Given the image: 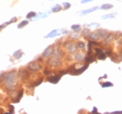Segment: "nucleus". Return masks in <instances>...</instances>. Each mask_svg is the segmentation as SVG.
Returning <instances> with one entry per match:
<instances>
[{
  "instance_id": "f257e3e1",
  "label": "nucleus",
  "mask_w": 122,
  "mask_h": 114,
  "mask_svg": "<svg viewBox=\"0 0 122 114\" xmlns=\"http://www.w3.org/2000/svg\"><path fill=\"white\" fill-rule=\"evenodd\" d=\"M18 80L16 70H11L8 72H5V75L3 76V83L5 84V87L8 91L16 90L18 86Z\"/></svg>"
},
{
  "instance_id": "f03ea898",
  "label": "nucleus",
  "mask_w": 122,
  "mask_h": 114,
  "mask_svg": "<svg viewBox=\"0 0 122 114\" xmlns=\"http://www.w3.org/2000/svg\"><path fill=\"white\" fill-rule=\"evenodd\" d=\"M18 79L20 81H27L30 77V72L27 68H21L17 72Z\"/></svg>"
},
{
  "instance_id": "7ed1b4c3",
  "label": "nucleus",
  "mask_w": 122,
  "mask_h": 114,
  "mask_svg": "<svg viewBox=\"0 0 122 114\" xmlns=\"http://www.w3.org/2000/svg\"><path fill=\"white\" fill-rule=\"evenodd\" d=\"M26 68L28 69L30 71L37 72V71H39L41 69L43 68V65H42V64H40V62L38 60H33L26 65Z\"/></svg>"
},
{
  "instance_id": "20e7f679",
  "label": "nucleus",
  "mask_w": 122,
  "mask_h": 114,
  "mask_svg": "<svg viewBox=\"0 0 122 114\" xmlns=\"http://www.w3.org/2000/svg\"><path fill=\"white\" fill-rule=\"evenodd\" d=\"M64 48L66 50L69 54H73L75 53L78 50V46H77V44H75L74 42H71V41H67L65 43L64 45Z\"/></svg>"
},
{
  "instance_id": "39448f33",
  "label": "nucleus",
  "mask_w": 122,
  "mask_h": 114,
  "mask_svg": "<svg viewBox=\"0 0 122 114\" xmlns=\"http://www.w3.org/2000/svg\"><path fill=\"white\" fill-rule=\"evenodd\" d=\"M47 64L51 67H60L62 65V60L61 58H56V57L51 56V58H49L48 61H47Z\"/></svg>"
},
{
  "instance_id": "423d86ee",
  "label": "nucleus",
  "mask_w": 122,
  "mask_h": 114,
  "mask_svg": "<svg viewBox=\"0 0 122 114\" xmlns=\"http://www.w3.org/2000/svg\"><path fill=\"white\" fill-rule=\"evenodd\" d=\"M53 49H54V46L53 45H50L48 46L47 48L43 51V54H42V58H51L52 56V54H53Z\"/></svg>"
},
{
  "instance_id": "0eeeda50",
  "label": "nucleus",
  "mask_w": 122,
  "mask_h": 114,
  "mask_svg": "<svg viewBox=\"0 0 122 114\" xmlns=\"http://www.w3.org/2000/svg\"><path fill=\"white\" fill-rule=\"evenodd\" d=\"M94 51H95V55L97 56V58L99 59V60H104L105 58H107V55L105 54V52L101 49L95 48L94 49Z\"/></svg>"
},
{
  "instance_id": "6e6552de",
  "label": "nucleus",
  "mask_w": 122,
  "mask_h": 114,
  "mask_svg": "<svg viewBox=\"0 0 122 114\" xmlns=\"http://www.w3.org/2000/svg\"><path fill=\"white\" fill-rule=\"evenodd\" d=\"M86 58V53L83 51H76L75 55H74V59L78 62H83Z\"/></svg>"
},
{
  "instance_id": "1a4fd4ad",
  "label": "nucleus",
  "mask_w": 122,
  "mask_h": 114,
  "mask_svg": "<svg viewBox=\"0 0 122 114\" xmlns=\"http://www.w3.org/2000/svg\"><path fill=\"white\" fill-rule=\"evenodd\" d=\"M96 33H97V35H98V37H99V40H100V39H104V38L108 35L109 31L107 30H106V29H98V30H96Z\"/></svg>"
},
{
  "instance_id": "9d476101",
  "label": "nucleus",
  "mask_w": 122,
  "mask_h": 114,
  "mask_svg": "<svg viewBox=\"0 0 122 114\" xmlns=\"http://www.w3.org/2000/svg\"><path fill=\"white\" fill-rule=\"evenodd\" d=\"M61 79V75H51V76L47 77V81L51 83V84H58Z\"/></svg>"
},
{
  "instance_id": "9b49d317",
  "label": "nucleus",
  "mask_w": 122,
  "mask_h": 114,
  "mask_svg": "<svg viewBox=\"0 0 122 114\" xmlns=\"http://www.w3.org/2000/svg\"><path fill=\"white\" fill-rule=\"evenodd\" d=\"M113 39H114L113 33H108V35L103 39V44H104L105 45H111L113 42Z\"/></svg>"
},
{
  "instance_id": "f8f14e48",
  "label": "nucleus",
  "mask_w": 122,
  "mask_h": 114,
  "mask_svg": "<svg viewBox=\"0 0 122 114\" xmlns=\"http://www.w3.org/2000/svg\"><path fill=\"white\" fill-rule=\"evenodd\" d=\"M87 68H88V64L81 66V67H79V68H76V67H75V70L73 71V72H72L71 75H80V74L83 73Z\"/></svg>"
},
{
  "instance_id": "ddd939ff",
  "label": "nucleus",
  "mask_w": 122,
  "mask_h": 114,
  "mask_svg": "<svg viewBox=\"0 0 122 114\" xmlns=\"http://www.w3.org/2000/svg\"><path fill=\"white\" fill-rule=\"evenodd\" d=\"M64 53H63V51L61 50V48L59 46H56V47H54L53 49V54H52V56L53 57H56V58H61L63 57Z\"/></svg>"
},
{
  "instance_id": "4468645a",
  "label": "nucleus",
  "mask_w": 122,
  "mask_h": 114,
  "mask_svg": "<svg viewBox=\"0 0 122 114\" xmlns=\"http://www.w3.org/2000/svg\"><path fill=\"white\" fill-rule=\"evenodd\" d=\"M24 56V51L21 50V49H19V50H17L16 51H14L12 54V57L13 58H15V59H20L22 57Z\"/></svg>"
},
{
  "instance_id": "2eb2a0df",
  "label": "nucleus",
  "mask_w": 122,
  "mask_h": 114,
  "mask_svg": "<svg viewBox=\"0 0 122 114\" xmlns=\"http://www.w3.org/2000/svg\"><path fill=\"white\" fill-rule=\"evenodd\" d=\"M97 9H99V7H97V6H94L92 8H90V9H87V10H82L81 12L79 13V16H85V15H87V14H89V13L92 12L94 10H96Z\"/></svg>"
},
{
  "instance_id": "dca6fc26",
  "label": "nucleus",
  "mask_w": 122,
  "mask_h": 114,
  "mask_svg": "<svg viewBox=\"0 0 122 114\" xmlns=\"http://www.w3.org/2000/svg\"><path fill=\"white\" fill-rule=\"evenodd\" d=\"M61 30H51V32L50 33H48L47 35L46 36V38H54V37H56L57 35H59V34H60V31Z\"/></svg>"
},
{
  "instance_id": "f3484780",
  "label": "nucleus",
  "mask_w": 122,
  "mask_h": 114,
  "mask_svg": "<svg viewBox=\"0 0 122 114\" xmlns=\"http://www.w3.org/2000/svg\"><path fill=\"white\" fill-rule=\"evenodd\" d=\"M87 38H89L91 41H99V37H98V35H97L96 31H93V32H90V34L88 35V37Z\"/></svg>"
},
{
  "instance_id": "a211bd4d",
  "label": "nucleus",
  "mask_w": 122,
  "mask_h": 114,
  "mask_svg": "<svg viewBox=\"0 0 122 114\" xmlns=\"http://www.w3.org/2000/svg\"><path fill=\"white\" fill-rule=\"evenodd\" d=\"M23 95H24V89H21L20 91H18V93L17 94V97L13 99V102H14V103H18L19 100L23 98Z\"/></svg>"
},
{
  "instance_id": "6ab92c4d",
  "label": "nucleus",
  "mask_w": 122,
  "mask_h": 114,
  "mask_svg": "<svg viewBox=\"0 0 122 114\" xmlns=\"http://www.w3.org/2000/svg\"><path fill=\"white\" fill-rule=\"evenodd\" d=\"M95 59H96V58L94 56H92V54H89L87 57H86V58H85V60H86V62L87 64L89 63H92V62H94L95 61Z\"/></svg>"
},
{
  "instance_id": "aec40b11",
  "label": "nucleus",
  "mask_w": 122,
  "mask_h": 114,
  "mask_svg": "<svg viewBox=\"0 0 122 114\" xmlns=\"http://www.w3.org/2000/svg\"><path fill=\"white\" fill-rule=\"evenodd\" d=\"M117 16V13H110L107 15H103L101 17L102 19H110V18H114Z\"/></svg>"
},
{
  "instance_id": "412c9836",
  "label": "nucleus",
  "mask_w": 122,
  "mask_h": 114,
  "mask_svg": "<svg viewBox=\"0 0 122 114\" xmlns=\"http://www.w3.org/2000/svg\"><path fill=\"white\" fill-rule=\"evenodd\" d=\"M62 10V6L60 5H55L53 7L51 8V12H59L60 10Z\"/></svg>"
},
{
  "instance_id": "4be33fe9",
  "label": "nucleus",
  "mask_w": 122,
  "mask_h": 114,
  "mask_svg": "<svg viewBox=\"0 0 122 114\" xmlns=\"http://www.w3.org/2000/svg\"><path fill=\"white\" fill-rule=\"evenodd\" d=\"M112 8H113V5H111V4H104L99 7V9H101V10H110Z\"/></svg>"
},
{
  "instance_id": "5701e85b",
  "label": "nucleus",
  "mask_w": 122,
  "mask_h": 114,
  "mask_svg": "<svg viewBox=\"0 0 122 114\" xmlns=\"http://www.w3.org/2000/svg\"><path fill=\"white\" fill-rule=\"evenodd\" d=\"M29 24V21L28 20H23V21H21L20 23L18 24V29H22V28H25L27 25Z\"/></svg>"
},
{
  "instance_id": "b1692460",
  "label": "nucleus",
  "mask_w": 122,
  "mask_h": 114,
  "mask_svg": "<svg viewBox=\"0 0 122 114\" xmlns=\"http://www.w3.org/2000/svg\"><path fill=\"white\" fill-rule=\"evenodd\" d=\"M90 32H91L90 29L87 28V27H86V28L83 29L81 34H82V36H83V37H85V38H87V37H88V35L90 34Z\"/></svg>"
},
{
  "instance_id": "393cba45",
  "label": "nucleus",
  "mask_w": 122,
  "mask_h": 114,
  "mask_svg": "<svg viewBox=\"0 0 122 114\" xmlns=\"http://www.w3.org/2000/svg\"><path fill=\"white\" fill-rule=\"evenodd\" d=\"M77 46H78V48L80 49V50H85V49H86V44H85V42H83V41H78Z\"/></svg>"
},
{
  "instance_id": "a878e982",
  "label": "nucleus",
  "mask_w": 122,
  "mask_h": 114,
  "mask_svg": "<svg viewBox=\"0 0 122 114\" xmlns=\"http://www.w3.org/2000/svg\"><path fill=\"white\" fill-rule=\"evenodd\" d=\"M18 21V18H16V17H14V18H12L10 20H9L8 22H5V23H4V25L6 27L7 25H10V24H13V23H16Z\"/></svg>"
},
{
  "instance_id": "bb28decb",
  "label": "nucleus",
  "mask_w": 122,
  "mask_h": 114,
  "mask_svg": "<svg viewBox=\"0 0 122 114\" xmlns=\"http://www.w3.org/2000/svg\"><path fill=\"white\" fill-rule=\"evenodd\" d=\"M79 37H80L79 31H74V32L71 33V38H72V39H79Z\"/></svg>"
},
{
  "instance_id": "cd10ccee",
  "label": "nucleus",
  "mask_w": 122,
  "mask_h": 114,
  "mask_svg": "<svg viewBox=\"0 0 122 114\" xmlns=\"http://www.w3.org/2000/svg\"><path fill=\"white\" fill-rule=\"evenodd\" d=\"M71 8V4L68 2H64L63 4H62V9L65 10H68V9H70Z\"/></svg>"
},
{
  "instance_id": "c85d7f7f",
  "label": "nucleus",
  "mask_w": 122,
  "mask_h": 114,
  "mask_svg": "<svg viewBox=\"0 0 122 114\" xmlns=\"http://www.w3.org/2000/svg\"><path fill=\"white\" fill-rule=\"evenodd\" d=\"M71 28L73 31H79L81 30V25H71Z\"/></svg>"
},
{
  "instance_id": "c756f323",
  "label": "nucleus",
  "mask_w": 122,
  "mask_h": 114,
  "mask_svg": "<svg viewBox=\"0 0 122 114\" xmlns=\"http://www.w3.org/2000/svg\"><path fill=\"white\" fill-rule=\"evenodd\" d=\"M37 15V13L35 11H30L29 13H27V15H26V18H28V19H31L33 18L35 16Z\"/></svg>"
},
{
  "instance_id": "7c9ffc66",
  "label": "nucleus",
  "mask_w": 122,
  "mask_h": 114,
  "mask_svg": "<svg viewBox=\"0 0 122 114\" xmlns=\"http://www.w3.org/2000/svg\"><path fill=\"white\" fill-rule=\"evenodd\" d=\"M122 37V32L121 31H116L115 33H113V38L115 40H118L119 38H120Z\"/></svg>"
},
{
  "instance_id": "2f4dec72",
  "label": "nucleus",
  "mask_w": 122,
  "mask_h": 114,
  "mask_svg": "<svg viewBox=\"0 0 122 114\" xmlns=\"http://www.w3.org/2000/svg\"><path fill=\"white\" fill-rule=\"evenodd\" d=\"M87 28H99V24L98 23H92L90 24V25H88L86 26Z\"/></svg>"
},
{
  "instance_id": "473e14b6",
  "label": "nucleus",
  "mask_w": 122,
  "mask_h": 114,
  "mask_svg": "<svg viewBox=\"0 0 122 114\" xmlns=\"http://www.w3.org/2000/svg\"><path fill=\"white\" fill-rule=\"evenodd\" d=\"M113 84L111 83V82H104V83H102L101 84V87L102 88H106V87H111L112 86Z\"/></svg>"
},
{
  "instance_id": "72a5a7b5",
  "label": "nucleus",
  "mask_w": 122,
  "mask_h": 114,
  "mask_svg": "<svg viewBox=\"0 0 122 114\" xmlns=\"http://www.w3.org/2000/svg\"><path fill=\"white\" fill-rule=\"evenodd\" d=\"M51 73V71L49 70L48 67H46V68L45 69V71H44V74H45V75H50Z\"/></svg>"
},
{
  "instance_id": "f704fd0d",
  "label": "nucleus",
  "mask_w": 122,
  "mask_h": 114,
  "mask_svg": "<svg viewBox=\"0 0 122 114\" xmlns=\"http://www.w3.org/2000/svg\"><path fill=\"white\" fill-rule=\"evenodd\" d=\"M92 0H81V3L82 4H85V3H88V2H91Z\"/></svg>"
},
{
  "instance_id": "c9c22d12",
  "label": "nucleus",
  "mask_w": 122,
  "mask_h": 114,
  "mask_svg": "<svg viewBox=\"0 0 122 114\" xmlns=\"http://www.w3.org/2000/svg\"><path fill=\"white\" fill-rule=\"evenodd\" d=\"M5 26L4 25V24H3V25H0V31H1V30H2L3 29L5 28Z\"/></svg>"
},
{
  "instance_id": "e433bc0d",
  "label": "nucleus",
  "mask_w": 122,
  "mask_h": 114,
  "mask_svg": "<svg viewBox=\"0 0 122 114\" xmlns=\"http://www.w3.org/2000/svg\"><path fill=\"white\" fill-rule=\"evenodd\" d=\"M98 112L97 108H96V107H93V111H92V113H95V112Z\"/></svg>"
},
{
  "instance_id": "4c0bfd02",
  "label": "nucleus",
  "mask_w": 122,
  "mask_h": 114,
  "mask_svg": "<svg viewBox=\"0 0 122 114\" xmlns=\"http://www.w3.org/2000/svg\"><path fill=\"white\" fill-rule=\"evenodd\" d=\"M5 71H0V77H3L4 75H5Z\"/></svg>"
},
{
  "instance_id": "58836bf2",
  "label": "nucleus",
  "mask_w": 122,
  "mask_h": 114,
  "mask_svg": "<svg viewBox=\"0 0 122 114\" xmlns=\"http://www.w3.org/2000/svg\"><path fill=\"white\" fill-rule=\"evenodd\" d=\"M3 83V77H0V84Z\"/></svg>"
},
{
  "instance_id": "ea45409f",
  "label": "nucleus",
  "mask_w": 122,
  "mask_h": 114,
  "mask_svg": "<svg viewBox=\"0 0 122 114\" xmlns=\"http://www.w3.org/2000/svg\"><path fill=\"white\" fill-rule=\"evenodd\" d=\"M51 1H52V0H51Z\"/></svg>"
}]
</instances>
